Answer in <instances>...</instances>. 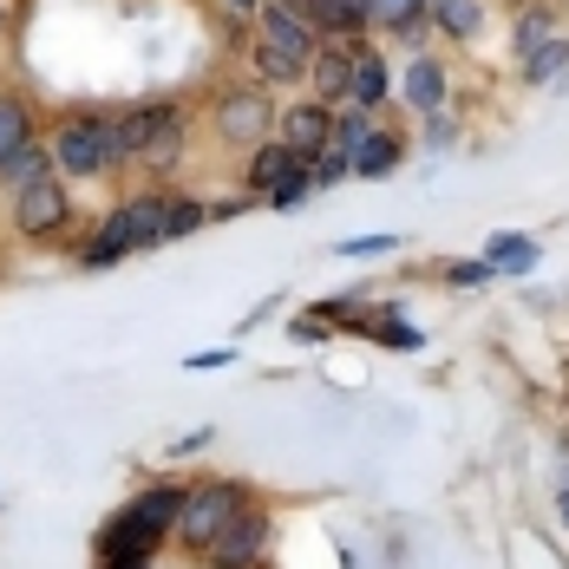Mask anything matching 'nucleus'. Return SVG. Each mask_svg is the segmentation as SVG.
<instances>
[{"mask_svg":"<svg viewBox=\"0 0 569 569\" xmlns=\"http://www.w3.org/2000/svg\"><path fill=\"white\" fill-rule=\"evenodd\" d=\"M53 171L59 177H106L112 164H124V144H118V118L79 112L53 131Z\"/></svg>","mask_w":569,"mask_h":569,"instance_id":"f257e3e1","label":"nucleus"},{"mask_svg":"<svg viewBox=\"0 0 569 569\" xmlns=\"http://www.w3.org/2000/svg\"><path fill=\"white\" fill-rule=\"evenodd\" d=\"M177 498L171 485H158V491H144L131 511L112 523V537H106V550H112V563H144V550L158 543V537H171L177 530Z\"/></svg>","mask_w":569,"mask_h":569,"instance_id":"f03ea898","label":"nucleus"},{"mask_svg":"<svg viewBox=\"0 0 569 569\" xmlns=\"http://www.w3.org/2000/svg\"><path fill=\"white\" fill-rule=\"evenodd\" d=\"M242 511H249V491H242V485H203V491H190V498L177 505V537H183L190 550H210Z\"/></svg>","mask_w":569,"mask_h":569,"instance_id":"7ed1b4c3","label":"nucleus"},{"mask_svg":"<svg viewBox=\"0 0 569 569\" xmlns=\"http://www.w3.org/2000/svg\"><path fill=\"white\" fill-rule=\"evenodd\" d=\"M217 138L256 151L262 138H276V99L262 86H229L223 99H217Z\"/></svg>","mask_w":569,"mask_h":569,"instance_id":"20e7f679","label":"nucleus"},{"mask_svg":"<svg viewBox=\"0 0 569 569\" xmlns=\"http://www.w3.org/2000/svg\"><path fill=\"white\" fill-rule=\"evenodd\" d=\"M66 217H72V197H66V177H59V171H47V177H33V183H20V190H13V229H20L27 242L59 236Z\"/></svg>","mask_w":569,"mask_h":569,"instance_id":"39448f33","label":"nucleus"},{"mask_svg":"<svg viewBox=\"0 0 569 569\" xmlns=\"http://www.w3.org/2000/svg\"><path fill=\"white\" fill-rule=\"evenodd\" d=\"M256 47H269V53H282V59H295V66H315V53L328 47L288 0H269L262 13H256Z\"/></svg>","mask_w":569,"mask_h":569,"instance_id":"423d86ee","label":"nucleus"},{"mask_svg":"<svg viewBox=\"0 0 569 569\" xmlns=\"http://www.w3.org/2000/svg\"><path fill=\"white\" fill-rule=\"evenodd\" d=\"M276 138H282L288 151L301 158V164H315V158L328 151V138H335V106H328V99H301V106H282V112H276Z\"/></svg>","mask_w":569,"mask_h":569,"instance_id":"0eeeda50","label":"nucleus"},{"mask_svg":"<svg viewBox=\"0 0 569 569\" xmlns=\"http://www.w3.org/2000/svg\"><path fill=\"white\" fill-rule=\"evenodd\" d=\"M262 537H269V517H262V511H242L223 537L203 550V557H210L217 569H249L256 557H262Z\"/></svg>","mask_w":569,"mask_h":569,"instance_id":"6e6552de","label":"nucleus"},{"mask_svg":"<svg viewBox=\"0 0 569 569\" xmlns=\"http://www.w3.org/2000/svg\"><path fill=\"white\" fill-rule=\"evenodd\" d=\"M399 92H406V106L412 112H446V66L432 53H412V66H406V79H399Z\"/></svg>","mask_w":569,"mask_h":569,"instance_id":"1a4fd4ad","label":"nucleus"},{"mask_svg":"<svg viewBox=\"0 0 569 569\" xmlns=\"http://www.w3.org/2000/svg\"><path fill=\"white\" fill-rule=\"evenodd\" d=\"M380 99H387V59L373 53V47H360L353 66H347V106H367L373 112Z\"/></svg>","mask_w":569,"mask_h":569,"instance_id":"9d476101","label":"nucleus"},{"mask_svg":"<svg viewBox=\"0 0 569 569\" xmlns=\"http://www.w3.org/2000/svg\"><path fill=\"white\" fill-rule=\"evenodd\" d=\"M131 249H138V236H131V217H124V203H118L112 217H106V229L86 242V256H79V262H86V269H112L118 256H131Z\"/></svg>","mask_w":569,"mask_h":569,"instance_id":"9b49d317","label":"nucleus"},{"mask_svg":"<svg viewBox=\"0 0 569 569\" xmlns=\"http://www.w3.org/2000/svg\"><path fill=\"white\" fill-rule=\"evenodd\" d=\"M171 118H177V106H138V112L118 118V144H124V158H144V144H151Z\"/></svg>","mask_w":569,"mask_h":569,"instance_id":"f8f14e48","label":"nucleus"},{"mask_svg":"<svg viewBox=\"0 0 569 569\" xmlns=\"http://www.w3.org/2000/svg\"><path fill=\"white\" fill-rule=\"evenodd\" d=\"M295 164H301V158L288 151L282 138H262V144H256V158H249V190H262V197H269V190L295 171Z\"/></svg>","mask_w":569,"mask_h":569,"instance_id":"ddd939ff","label":"nucleus"},{"mask_svg":"<svg viewBox=\"0 0 569 569\" xmlns=\"http://www.w3.org/2000/svg\"><path fill=\"white\" fill-rule=\"evenodd\" d=\"M124 217H131V236H138V249H158L164 242V217H171V197H131L124 203Z\"/></svg>","mask_w":569,"mask_h":569,"instance_id":"4468645a","label":"nucleus"},{"mask_svg":"<svg viewBox=\"0 0 569 569\" xmlns=\"http://www.w3.org/2000/svg\"><path fill=\"white\" fill-rule=\"evenodd\" d=\"M347 66H353L347 47H321V53H315V99L347 106Z\"/></svg>","mask_w":569,"mask_h":569,"instance_id":"2eb2a0df","label":"nucleus"},{"mask_svg":"<svg viewBox=\"0 0 569 569\" xmlns=\"http://www.w3.org/2000/svg\"><path fill=\"white\" fill-rule=\"evenodd\" d=\"M367 138H373V112H367V106H347V112L335 118V138H328V151H335V158H347V164H353Z\"/></svg>","mask_w":569,"mask_h":569,"instance_id":"dca6fc26","label":"nucleus"},{"mask_svg":"<svg viewBox=\"0 0 569 569\" xmlns=\"http://www.w3.org/2000/svg\"><path fill=\"white\" fill-rule=\"evenodd\" d=\"M426 20H439V33H452V40H471L485 7L478 0H426Z\"/></svg>","mask_w":569,"mask_h":569,"instance_id":"f3484780","label":"nucleus"},{"mask_svg":"<svg viewBox=\"0 0 569 569\" xmlns=\"http://www.w3.org/2000/svg\"><path fill=\"white\" fill-rule=\"evenodd\" d=\"M47 171H53V151H47V144H33V138H27L20 151H7V158H0V183H13V190H20V183H33V177H47Z\"/></svg>","mask_w":569,"mask_h":569,"instance_id":"a211bd4d","label":"nucleus"},{"mask_svg":"<svg viewBox=\"0 0 569 569\" xmlns=\"http://www.w3.org/2000/svg\"><path fill=\"white\" fill-rule=\"evenodd\" d=\"M537 256H543V249H537L530 236H491V249H485V262H491V269H511V276L537 269Z\"/></svg>","mask_w":569,"mask_h":569,"instance_id":"6ab92c4d","label":"nucleus"},{"mask_svg":"<svg viewBox=\"0 0 569 569\" xmlns=\"http://www.w3.org/2000/svg\"><path fill=\"white\" fill-rule=\"evenodd\" d=\"M393 164H399V138L393 131H373L360 144V158H353V177H393Z\"/></svg>","mask_w":569,"mask_h":569,"instance_id":"aec40b11","label":"nucleus"},{"mask_svg":"<svg viewBox=\"0 0 569 569\" xmlns=\"http://www.w3.org/2000/svg\"><path fill=\"white\" fill-rule=\"evenodd\" d=\"M563 66H569V40H557V33H550V40H537V47H530V59H523V79H530V86H543V79H557Z\"/></svg>","mask_w":569,"mask_h":569,"instance_id":"412c9836","label":"nucleus"},{"mask_svg":"<svg viewBox=\"0 0 569 569\" xmlns=\"http://www.w3.org/2000/svg\"><path fill=\"white\" fill-rule=\"evenodd\" d=\"M373 27H393V33H426V0H373Z\"/></svg>","mask_w":569,"mask_h":569,"instance_id":"4be33fe9","label":"nucleus"},{"mask_svg":"<svg viewBox=\"0 0 569 569\" xmlns=\"http://www.w3.org/2000/svg\"><path fill=\"white\" fill-rule=\"evenodd\" d=\"M27 138H33V118H27V106H20V99H0V158H7V151H20Z\"/></svg>","mask_w":569,"mask_h":569,"instance_id":"5701e85b","label":"nucleus"},{"mask_svg":"<svg viewBox=\"0 0 569 569\" xmlns=\"http://www.w3.org/2000/svg\"><path fill=\"white\" fill-rule=\"evenodd\" d=\"M177 151H183V118H171V124H164V131L144 144V158H138V164H151V171H171Z\"/></svg>","mask_w":569,"mask_h":569,"instance_id":"b1692460","label":"nucleus"},{"mask_svg":"<svg viewBox=\"0 0 569 569\" xmlns=\"http://www.w3.org/2000/svg\"><path fill=\"white\" fill-rule=\"evenodd\" d=\"M308 190H315V177H308V164H295V171H288L282 183L269 190V210H295V203H301Z\"/></svg>","mask_w":569,"mask_h":569,"instance_id":"393cba45","label":"nucleus"},{"mask_svg":"<svg viewBox=\"0 0 569 569\" xmlns=\"http://www.w3.org/2000/svg\"><path fill=\"white\" fill-rule=\"evenodd\" d=\"M197 223H203V203H190V197H171V217H164V242L190 236Z\"/></svg>","mask_w":569,"mask_h":569,"instance_id":"a878e982","label":"nucleus"},{"mask_svg":"<svg viewBox=\"0 0 569 569\" xmlns=\"http://www.w3.org/2000/svg\"><path fill=\"white\" fill-rule=\"evenodd\" d=\"M256 72H262V79H301V72H308V66H295V59H282V53H269V47H256Z\"/></svg>","mask_w":569,"mask_h":569,"instance_id":"bb28decb","label":"nucleus"},{"mask_svg":"<svg viewBox=\"0 0 569 569\" xmlns=\"http://www.w3.org/2000/svg\"><path fill=\"white\" fill-rule=\"evenodd\" d=\"M537 40H550V20H543V13H530V20H517V53H530Z\"/></svg>","mask_w":569,"mask_h":569,"instance_id":"cd10ccee","label":"nucleus"},{"mask_svg":"<svg viewBox=\"0 0 569 569\" xmlns=\"http://www.w3.org/2000/svg\"><path fill=\"white\" fill-rule=\"evenodd\" d=\"M347 256H387L393 249V236H353V242H341Z\"/></svg>","mask_w":569,"mask_h":569,"instance_id":"c85d7f7f","label":"nucleus"},{"mask_svg":"<svg viewBox=\"0 0 569 569\" xmlns=\"http://www.w3.org/2000/svg\"><path fill=\"white\" fill-rule=\"evenodd\" d=\"M485 276H491V262H458L452 269V282H485Z\"/></svg>","mask_w":569,"mask_h":569,"instance_id":"c756f323","label":"nucleus"},{"mask_svg":"<svg viewBox=\"0 0 569 569\" xmlns=\"http://www.w3.org/2000/svg\"><path fill=\"white\" fill-rule=\"evenodd\" d=\"M229 13H256V7H262V0H223Z\"/></svg>","mask_w":569,"mask_h":569,"instance_id":"7c9ffc66","label":"nucleus"},{"mask_svg":"<svg viewBox=\"0 0 569 569\" xmlns=\"http://www.w3.org/2000/svg\"><path fill=\"white\" fill-rule=\"evenodd\" d=\"M0 27H7V0H0Z\"/></svg>","mask_w":569,"mask_h":569,"instance_id":"2f4dec72","label":"nucleus"}]
</instances>
